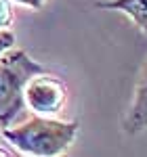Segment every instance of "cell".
Wrapping results in <instances>:
<instances>
[{
    "mask_svg": "<svg viewBox=\"0 0 147 157\" xmlns=\"http://www.w3.org/2000/svg\"><path fill=\"white\" fill-rule=\"evenodd\" d=\"M78 128H80L78 121H59L38 115L19 126H6L0 130V134L19 153L36 157H55L65 153L72 147Z\"/></svg>",
    "mask_w": 147,
    "mask_h": 157,
    "instance_id": "1",
    "label": "cell"
},
{
    "mask_svg": "<svg viewBox=\"0 0 147 157\" xmlns=\"http://www.w3.org/2000/svg\"><path fill=\"white\" fill-rule=\"evenodd\" d=\"M97 6L128 15L137 23V27L143 34H147V0H105V2H97Z\"/></svg>",
    "mask_w": 147,
    "mask_h": 157,
    "instance_id": "5",
    "label": "cell"
},
{
    "mask_svg": "<svg viewBox=\"0 0 147 157\" xmlns=\"http://www.w3.org/2000/svg\"><path fill=\"white\" fill-rule=\"evenodd\" d=\"M13 2L23 4V6H30V9H34V11H40V9L44 6V2H46V0H13Z\"/></svg>",
    "mask_w": 147,
    "mask_h": 157,
    "instance_id": "8",
    "label": "cell"
},
{
    "mask_svg": "<svg viewBox=\"0 0 147 157\" xmlns=\"http://www.w3.org/2000/svg\"><path fill=\"white\" fill-rule=\"evenodd\" d=\"M13 44H15V34L11 29H0V55L4 50L13 48Z\"/></svg>",
    "mask_w": 147,
    "mask_h": 157,
    "instance_id": "7",
    "label": "cell"
},
{
    "mask_svg": "<svg viewBox=\"0 0 147 157\" xmlns=\"http://www.w3.org/2000/svg\"><path fill=\"white\" fill-rule=\"evenodd\" d=\"M147 130V61L143 63L135 86V98L124 120V132L139 134Z\"/></svg>",
    "mask_w": 147,
    "mask_h": 157,
    "instance_id": "4",
    "label": "cell"
},
{
    "mask_svg": "<svg viewBox=\"0 0 147 157\" xmlns=\"http://www.w3.org/2000/svg\"><path fill=\"white\" fill-rule=\"evenodd\" d=\"M44 71L25 50L9 48L0 55V126L6 128L23 109L25 84Z\"/></svg>",
    "mask_w": 147,
    "mask_h": 157,
    "instance_id": "2",
    "label": "cell"
},
{
    "mask_svg": "<svg viewBox=\"0 0 147 157\" xmlns=\"http://www.w3.org/2000/svg\"><path fill=\"white\" fill-rule=\"evenodd\" d=\"M67 101V88L57 78L46 75V71L34 75L23 90V103L32 109L36 115L50 117L59 113Z\"/></svg>",
    "mask_w": 147,
    "mask_h": 157,
    "instance_id": "3",
    "label": "cell"
},
{
    "mask_svg": "<svg viewBox=\"0 0 147 157\" xmlns=\"http://www.w3.org/2000/svg\"><path fill=\"white\" fill-rule=\"evenodd\" d=\"M11 23H13L11 0H0V29H6Z\"/></svg>",
    "mask_w": 147,
    "mask_h": 157,
    "instance_id": "6",
    "label": "cell"
},
{
    "mask_svg": "<svg viewBox=\"0 0 147 157\" xmlns=\"http://www.w3.org/2000/svg\"><path fill=\"white\" fill-rule=\"evenodd\" d=\"M0 130H2V126H0Z\"/></svg>",
    "mask_w": 147,
    "mask_h": 157,
    "instance_id": "9",
    "label": "cell"
}]
</instances>
